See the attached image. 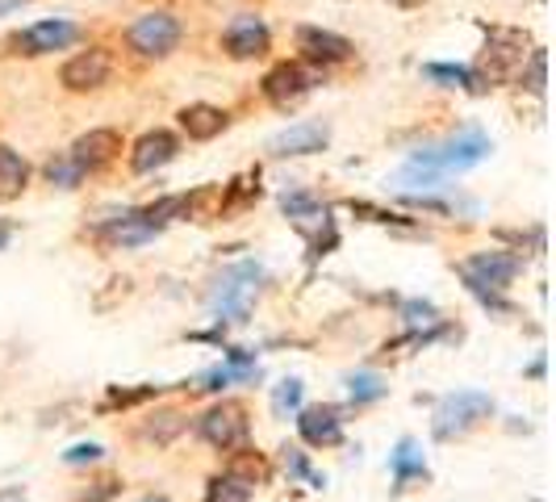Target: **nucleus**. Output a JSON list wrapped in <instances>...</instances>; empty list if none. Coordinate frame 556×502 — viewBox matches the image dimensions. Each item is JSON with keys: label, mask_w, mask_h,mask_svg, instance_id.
<instances>
[{"label": "nucleus", "mask_w": 556, "mask_h": 502, "mask_svg": "<svg viewBox=\"0 0 556 502\" xmlns=\"http://www.w3.org/2000/svg\"><path fill=\"white\" fill-rule=\"evenodd\" d=\"M331 142V130L323 126V122H293V126H285L277 139L268 142V151L277 155V160H289V155H314V151H323Z\"/></svg>", "instance_id": "nucleus-14"}, {"label": "nucleus", "mask_w": 556, "mask_h": 502, "mask_svg": "<svg viewBox=\"0 0 556 502\" xmlns=\"http://www.w3.org/2000/svg\"><path fill=\"white\" fill-rule=\"evenodd\" d=\"M260 280H264L260 264H235V268H226L223 277L214 280V289H210V310L230 318V323H248L251 293H255Z\"/></svg>", "instance_id": "nucleus-4"}, {"label": "nucleus", "mask_w": 556, "mask_h": 502, "mask_svg": "<svg viewBox=\"0 0 556 502\" xmlns=\"http://www.w3.org/2000/svg\"><path fill=\"white\" fill-rule=\"evenodd\" d=\"M197 436L205 440L210 448H243L251 436V418L248 411L239 406V402H218V406H210L205 415L197 418Z\"/></svg>", "instance_id": "nucleus-6"}, {"label": "nucleus", "mask_w": 556, "mask_h": 502, "mask_svg": "<svg viewBox=\"0 0 556 502\" xmlns=\"http://www.w3.org/2000/svg\"><path fill=\"white\" fill-rule=\"evenodd\" d=\"M422 72H427V80H440V84H444V88H465V92H485V88L477 84L473 67H447V63H427Z\"/></svg>", "instance_id": "nucleus-24"}, {"label": "nucleus", "mask_w": 556, "mask_h": 502, "mask_svg": "<svg viewBox=\"0 0 556 502\" xmlns=\"http://www.w3.org/2000/svg\"><path fill=\"white\" fill-rule=\"evenodd\" d=\"M260 92H264V101L273 105V110H293V105H302L309 92H314V72H309L306 63H277V67H268V76L260 80Z\"/></svg>", "instance_id": "nucleus-7"}, {"label": "nucleus", "mask_w": 556, "mask_h": 502, "mask_svg": "<svg viewBox=\"0 0 556 502\" xmlns=\"http://www.w3.org/2000/svg\"><path fill=\"white\" fill-rule=\"evenodd\" d=\"M105 456V448L101 444H72L63 452V465H97Z\"/></svg>", "instance_id": "nucleus-31"}, {"label": "nucleus", "mask_w": 556, "mask_h": 502, "mask_svg": "<svg viewBox=\"0 0 556 502\" xmlns=\"http://www.w3.org/2000/svg\"><path fill=\"white\" fill-rule=\"evenodd\" d=\"M490 415H494V398H490V393H481V390L447 393L444 402L435 406V415H431V436H435V440L469 436V431L481 427Z\"/></svg>", "instance_id": "nucleus-3"}, {"label": "nucleus", "mask_w": 556, "mask_h": 502, "mask_svg": "<svg viewBox=\"0 0 556 502\" xmlns=\"http://www.w3.org/2000/svg\"><path fill=\"white\" fill-rule=\"evenodd\" d=\"M0 502H29V494L22 486H4V490H0Z\"/></svg>", "instance_id": "nucleus-35"}, {"label": "nucleus", "mask_w": 556, "mask_h": 502, "mask_svg": "<svg viewBox=\"0 0 556 502\" xmlns=\"http://www.w3.org/2000/svg\"><path fill=\"white\" fill-rule=\"evenodd\" d=\"M72 42H80V26L63 22V17H47V22H34L22 34L9 38V47L17 55H51V51H67Z\"/></svg>", "instance_id": "nucleus-9"}, {"label": "nucleus", "mask_w": 556, "mask_h": 502, "mask_svg": "<svg viewBox=\"0 0 556 502\" xmlns=\"http://www.w3.org/2000/svg\"><path fill=\"white\" fill-rule=\"evenodd\" d=\"M393 9H402V13H415V9H422V4H431V0H390Z\"/></svg>", "instance_id": "nucleus-36"}, {"label": "nucleus", "mask_w": 556, "mask_h": 502, "mask_svg": "<svg viewBox=\"0 0 556 502\" xmlns=\"http://www.w3.org/2000/svg\"><path fill=\"white\" fill-rule=\"evenodd\" d=\"M490 155V139L481 130H465L460 139H452L447 147H435V151H418L410 164L435 167V172H469L481 160Z\"/></svg>", "instance_id": "nucleus-8"}, {"label": "nucleus", "mask_w": 556, "mask_h": 502, "mask_svg": "<svg viewBox=\"0 0 556 502\" xmlns=\"http://www.w3.org/2000/svg\"><path fill=\"white\" fill-rule=\"evenodd\" d=\"M390 469H393L397 490H410V486H418V481H427V465H422V452H418L415 440H402V444L393 448Z\"/></svg>", "instance_id": "nucleus-20"}, {"label": "nucleus", "mask_w": 556, "mask_h": 502, "mask_svg": "<svg viewBox=\"0 0 556 502\" xmlns=\"http://www.w3.org/2000/svg\"><path fill=\"white\" fill-rule=\"evenodd\" d=\"M293 38H298V51L306 63L314 67H334V63H348V59L356 55V47L343 38V34H334V29H323V26H298L293 29Z\"/></svg>", "instance_id": "nucleus-11"}, {"label": "nucleus", "mask_w": 556, "mask_h": 502, "mask_svg": "<svg viewBox=\"0 0 556 502\" xmlns=\"http://www.w3.org/2000/svg\"><path fill=\"white\" fill-rule=\"evenodd\" d=\"M402 314H406L410 327H435V323H440V310L431 306V302H406Z\"/></svg>", "instance_id": "nucleus-30"}, {"label": "nucleus", "mask_w": 556, "mask_h": 502, "mask_svg": "<svg viewBox=\"0 0 556 502\" xmlns=\"http://www.w3.org/2000/svg\"><path fill=\"white\" fill-rule=\"evenodd\" d=\"M528 59H531V42L523 29H506V26H485V51L477 59L473 76L477 84L490 92L498 84L519 80L528 72Z\"/></svg>", "instance_id": "nucleus-1"}, {"label": "nucleus", "mask_w": 556, "mask_h": 502, "mask_svg": "<svg viewBox=\"0 0 556 502\" xmlns=\"http://www.w3.org/2000/svg\"><path fill=\"white\" fill-rule=\"evenodd\" d=\"M531 72H528V88L531 92H544V51H531Z\"/></svg>", "instance_id": "nucleus-33"}, {"label": "nucleus", "mask_w": 556, "mask_h": 502, "mask_svg": "<svg viewBox=\"0 0 556 502\" xmlns=\"http://www.w3.org/2000/svg\"><path fill=\"white\" fill-rule=\"evenodd\" d=\"M9 235H13V230H9V226L0 223V248H4V243H9Z\"/></svg>", "instance_id": "nucleus-38"}, {"label": "nucleus", "mask_w": 556, "mask_h": 502, "mask_svg": "<svg viewBox=\"0 0 556 502\" xmlns=\"http://www.w3.org/2000/svg\"><path fill=\"white\" fill-rule=\"evenodd\" d=\"M117 490H122V486H117V481H101V486H97V490H92V494H84V502H105V499H113V494H117Z\"/></svg>", "instance_id": "nucleus-34"}, {"label": "nucleus", "mask_w": 556, "mask_h": 502, "mask_svg": "<svg viewBox=\"0 0 556 502\" xmlns=\"http://www.w3.org/2000/svg\"><path fill=\"white\" fill-rule=\"evenodd\" d=\"M285 469H289L293 477H302V481H309V486H327L323 477L309 469V461L302 456V452H298V448H285Z\"/></svg>", "instance_id": "nucleus-29"}, {"label": "nucleus", "mask_w": 556, "mask_h": 502, "mask_svg": "<svg viewBox=\"0 0 556 502\" xmlns=\"http://www.w3.org/2000/svg\"><path fill=\"white\" fill-rule=\"evenodd\" d=\"M226 474L239 477V481H248V486H255V481H268L273 465H268L260 452H251V448H230V469H226Z\"/></svg>", "instance_id": "nucleus-23"}, {"label": "nucleus", "mask_w": 556, "mask_h": 502, "mask_svg": "<svg viewBox=\"0 0 556 502\" xmlns=\"http://www.w3.org/2000/svg\"><path fill=\"white\" fill-rule=\"evenodd\" d=\"M298 431L309 448H334L343 444V418L334 406H306L298 415Z\"/></svg>", "instance_id": "nucleus-16"}, {"label": "nucleus", "mask_w": 556, "mask_h": 502, "mask_svg": "<svg viewBox=\"0 0 556 502\" xmlns=\"http://www.w3.org/2000/svg\"><path fill=\"white\" fill-rule=\"evenodd\" d=\"M302 406V381H280L277 390H273V411H277V418H285L289 411H298Z\"/></svg>", "instance_id": "nucleus-28"}, {"label": "nucleus", "mask_w": 556, "mask_h": 502, "mask_svg": "<svg viewBox=\"0 0 556 502\" xmlns=\"http://www.w3.org/2000/svg\"><path fill=\"white\" fill-rule=\"evenodd\" d=\"M180 38H185V26L172 13H164V9L142 13L139 22L126 29V47L142 59H167L180 47Z\"/></svg>", "instance_id": "nucleus-5"}, {"label": "nucleus", "mask_w": 556, "mask_h": 502, "mask_svg": "<svg viewBox=\"0 0 556 502\" xmlns=\"http://www.w3.org/2000/svg\"><path fill=\"white\" fill-rule=\"evenodd\" d=\"M456 273L465 277V285L473 289L485 306L510 310L498 302V293L502 289H510V280L523 273V260L510 255V251H477V255H469V260L456 264Z\"/></svg>", "instance_id": "nucleus-2"}, {"label": "nucleus", "mask_w": 556, "mask_h": 502, "mask_svg": "<svg viewBox=\"0 0 556 502\" xmlns=\"http://www.w3.org/2000/svg\"><path fill=\"white\" fill-rule=\"evenodd\" d=\"M176 151H180V139L172 135V130H147L135 147H130V167L147 176V172H155V167H164L176 160Z\"/></svg>", "instance_id": "nucleus-15"}, {"label": "nucleus", "mask_w": 556, "mask_h": 502, "mask_svg": "<svg viewBox=\"0 0 556 502\" xmlns=\"http://www.w3.org/2000/svg\"><path fill=\"white\" fill-rule=\"evenodd\" d=\"M226 126H230V113L218 110V105H185V110H180V130L193 142L218 139Z\"/></svg>", "instance_id": "nucleus-18"}, {"label": "nucleus", "mask_w": 556, "mask_h": 502, "mask_svg": "<svg viewBox=\"0 0 556 502\" xmlns=\"http://www.w3.org/2000/svg\"><path fill=\"white\" fill-rule=\"evenodd\" d=\"M185 427H189V418L180 415V411H160V415H151L139 427V440H142V444H160V448H164V444H172V440H176Z\"/></svg>", "instance_id": "nucleus-21"}, {"label": "nucleus", "mask_w": 556, "mask_h": 502, "mask_svg": "<svg viewBox=\"0 0 556 502\" xmlns=\"http://www.w3.org/2000/svg\"><path fill=\"white\" fill-rule=\"evenodd\" d=\"M268 47H273V29L264 26V17H255V13H239L223 29V51L230 59H264Z\"/></svg>", "instance_id": "nucleus-12"}, {"label": "nucleus", "mask_w": 556, "mask_h": 502, "mask_svg": "<svg viewBox=\"0 0 556 502\" xmlns=\"http://www.w3.org/2000/svg\"><path fill=\"white\" fill-rule=\"evenodd\" d=\"M47 180L59 185V189H76L84 180V167L72 160V155H55L51 164H47Z\"/></svg>", "instance_id": "nucleus-26"}, {"label": "nucleus", "mask_w": 556, "mask_h": 502, "mask_svg": "<svg viewBox=\"0 0 556 502\" xmlns=\"http://www.w3.org/2000/svg\"><path fill=\"white\" fill-rule=\"evenodd\" d=\"M280 205H285L289 223L298 226V230H302L306 239H323V235H334L327 205H318L314 197H306V193H285V197H280Z\"/></svg>", "instance_id": "nucleus-17"}, {"label": "nucleus", "mask_w": 556, "mask_h": 502, "mask_svg": "<svg viewBox=\"0 0 556 502\" xmlns=\"http://www.w3.org/2000/svg\"><path fill=\"white\" fill-rule=\"evenodd\" d=\"M348 390H352V402L364 406V402H377V398L386 393V381H381L377 373H356V377L348 381Z\"/></svg>", "instance_id": "nucleus-27"}, {"label": "nucleus", "mask_w": 556, "mask_h": 502, "mask_svg": "<svg viewBox=\"0 0 556 502\" xmlns=\"http://www.w3.org/2000/svg\"><path fill=\"white\" fill-rule=\"evenodd\" d=\"M139 502H167L164 494H147V499H139Z\"/></svg>", "instance_id": "nucleus-39"}, {"label": "nucleus", "mask_w": 556, "mask_h": 502, "mask_svg": "<svg viewBox=\"0 0 556 502\" xmlns=\"http://www.w3.org/2000/svg\"><path fill=\"white\" fill-rule=\"evenodd\" d=\"M26 0H0V13H13V9H22Z\"/></svg>", "instance_id": "nucleus-37"}, {"label": "nucleus", "mask_w": 556, "mask_h": 502, "mask_svg": "<svg viewBox=\"0 0 556 502\" xmlns=\"http://www.w3.org/2000/svg\"><path fill=\"white\" fill-rule=\"evenodd\" d=\"M26 185H29V164L13 151V147H0V201L22 197Z\"/></svg>", "instance_id": "nucleus-22"}, {"label": "nucleus", "mask_w": 556, "mask_h": 502, "mask_svg": "<svg viewBox=\"0 0 556 502\" xmlns=\"http://www.w3.org/2000/svg\"><path fill=\"white\" fill-rule=\"evenodd\" d=\"M84 172H97V167L113 164L117 155H122V135L113 130V126H97V130H88L80 139L72 142V151H67Z\"/></svg>", "instance_id": "nucleus-13"}, {"label": "nucleus", "mask_w": 556, "mask_h": 502, "mask_svg": "<svg viewBox=\"0 0 556 502\" xmlns=\"http://www.w3.org/2000/svg\"><path fill=\"white\" fill-rule=\"evenodd\" d=\"M147 398H155V386H147V390H110L105 411H110V406H139V402H147Z\"/></svg>", "instance_id": "nucleus-32"}, {"label": "nucleus", "mask_w": 556, "mask_h": 502, "mask_svg": "<svg viewBox=\"0 0 556 502\" xmlns=\"http://www.w3.org/2000/svg\"><path fill=\"white\" fill-rule=\"evenodd\" d=\"M205 502H251V486L248 481H239V477H214L210 481V494Z\"/></svg>", "instance_id": "nucleus-25"}, {"label": "nucleus", "mask_w": 556, "mask_h": 502, "mask_svg": "<svg viewBox=\"0 0 556 502\" xmlns=\"http://www.w3.org/2000/svg\"><path fill=\"white\" fill-rule=\"evenodd\" d=\"M97 239H101L105 248H139L147 239H155V230L142 223L139 210H135V214H122V218H113V223L101 226Z\"/></svg>", "instance_id": "nucleus-19"}, {"label": "nucleus", "mask_w": 556, "mask_h": 502, "mask_svg": "<svg viewBox=\"0 0 556 502\" xmlns=\"http://www.w3.org/2000/svg\"><path fill=\"white\" fill-rule=\"evenodd\" d=\"M113 76V55L105 47H88L80 55H72L63 63V72H59V84L67 88V92H97V88H105Z\"/></svg>", "instance_id": "nucleus-10"}]
</instances>
